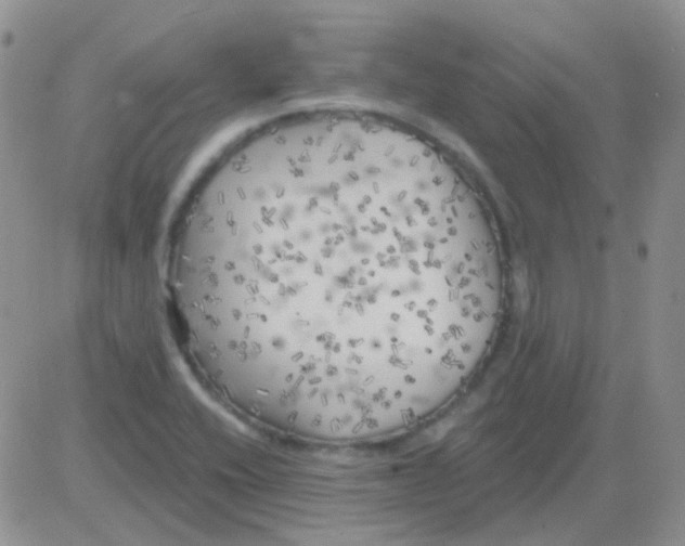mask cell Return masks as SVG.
Masks as SVG:
<instances>
[{"instance_id": "1", "label": "cell", "mask_w": 685, "mask_h": 546, "mask_svg": "<svg viewBox=\"0 0 685 546\" xmlns=\"http://www.w3.org/2000/svg\"><path fill=\"white\" fill-rule=\"evenodd\" d=\"M166 265L211 384L270 430L337 444L448 401L489 346L503 282L461 182L356 129L248 147L203 191Z\"/></svg>"}]
</instances>
